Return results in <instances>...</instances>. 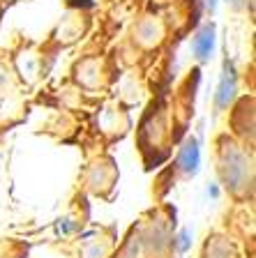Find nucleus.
<instances>
[{
  "label": "nucleus",
  "mask_w": 256,
  "mask_h": 258,
  "mask_svg": "<svg viewBox=\"0 0 256 258\" xmlns=\"http://www.w3.org/2000/svg\"><path fill=\"white\" fill-rule=\"evenodd\" d=\"M178 164H180V168L187 173V175H196V173H198V164H201V150H198V143L194 139L187 141L185 148L180 150Z\"/></svg>",
  "instance_id": "f03ea898"
},
{
  "label": "nucleus",
  "mask_w": 256,
  "mask_h": 258,
  "mask_svg": "<svg viewBox=\"0 0 256 258\" xmlns=\"http://www.w3.org/2000/svg\"><path fill=\"white\" fill-rule=\"evenodd\" d=\"M235 95V72L229 62H226V70L224 76H222V83H219V90H217V106L219 108H226L231 104Z\"/></svg>",
  "instance_id": "7ed1b4c3"
},
{
  "label": "nucleus",
  "mask_w": 256,
  "mask_h": 258,
  "mask_svg": "<svg viewBox=\"0 0 256 258\" xmlns=\"http://www.w3.org/2000/svg\"><path fill=\"white\" fill-rule=\"evenodd\" d=\"M192 51L198 60H208L215 51V26L208 23L196 32V37L192 42Z\"/></svg>",
  "instance_id": "f257e3e1"
},
{
  "label": "nucleus",
  "mask_w": 256,
  "mask_h": 258,
  "mask_svg": "<svg viewBox=\"0 0 256 258\" xmlns=\"http://www.w3.org/2000/svg\"><path fill=\"white\" fill-rule=\"evenodd\" d=\"M215 5H217V0H206V7H208V10H210V12H213V10H215Z\"/></svg>",
  "instance_id": "39448f33"
},
{
  "label": "nucleus",
  "mask_w": 256,
  "mask_h": 258,
  "mask_svg": "<svg viewBox=\"0 0 256 258\" xmlns=\"http://www.w3.org/2000/svg\"><path fill=\"white\" fill-rule=\"evenodd\" d=\"M233 3H235V5H240V3H242V0H233Z\"/></svg>",
  "instance_id": "423d86ee"
},
{
  "label": "nucleus",
  "mask_w": 256,
  "mask_h": 258,
  "mask_svg": "<svg viewBox=\"0 0 256 258\" xmlns=\"http://www.w3.org/2000/svg\"><path fill=\"white\" fill-rule=\"evenodd\" d=\"M72 7H92V0H67Z\"/></svg>",
  "instance_id": "20e7f679"
}]
</instances>
